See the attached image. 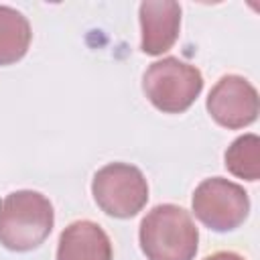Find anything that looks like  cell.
<instances>
[{
  "instance_id": "30bf717a",
  "label": "cell",
  "mask_w": 260,
  "mask_h": 260,
  "mask_svg": "<svg viewBox=\"0 0 260 260\" xmlns=\"http://www.w3.org/2000/svg\"><path fill=\"white\" fill-rule=\"evenodd\" d=\"M225 169L244 181L260 179V138L256 134L238 136L223 154Z\"/></svg>"
},
{
  "instance_id": "5b68a950",
  "label": "cell",
  "mask_w": 260,
  "mask_h": 260,
  "mask_svg": "<svg viewBox=\"0 0 260 260\" xmlns=\"http://www.w3.org/2000/svg\"><path fill=\"white\" fill-rule=\"evenodd\" d=\"M191 207L205 228L213 232H232L246 221L250 199L242 185L223 177H211L195 187Z\"/></svg>"
},
{
  "instance_id": "ba28073f",
  "label": "cell",
  "mask_w": 260,
  "mask_h": 260,
  "mask_svg": "<svg viewBox=\"0 0 260 260\" xmlns=\"http://www.w3.org/2000/svg\"><path fill=\"white\" fill-rule=\"evenodd\" d=\"M112 242L108 234L89 219L69 223L57 244V260H112Z\"/></svg>"
},
{
  "instance_id": "8fae6325",
  "label": "cell",
  "mask_w": 260,
  "mask_h": 260,
  "mask_svg": "<svg viewBox=\"0 0 260 260\" xmlns=\"http://www.w3.org/2000/svg\"><path fill=\"white\" fill-rule=\"evenodd\" d=\"M205 260H244V258L236 252H215V254L207 256Z\"/></svg>"
},
{
  "instance_id": "3957f363",
  "label": "cell",
  "mask_w": 260,
  "mask_h": 260,
  "mask_svg": "<svg viewBox=\"0 0 260 260\" xmlns=\"http://www.w3.org/2000/svg\"><path fill=\"white\" fill-rule=\"evenodd\" d=\"M142 89L162 114H183L199 98L203 75L195 65L179 57H165L148 65L142 75Z\"/></svg>"
},
{
  "instance_id": "9c48e42d",
  "label": "cell",
  "mask_w": 260,
  "mask_h": 260,
  "mask_svg": "<svg viewBox=\"0 0 260 260\" xmlns=\"http://www.w3.org/2000/svg\"><path fill=\"white\" fill-rule=\"evenodd\" d=\"M30 39L28 18L20 10L0 4V67L20 61L30 47Z\"/></svg>"
},
{
  "instance_id": "7a4b0ae2",
  "label": "cell",
  "mask_w": 260,
  "mask_h": 260,
  "mask_svg": "<svg viewBox=\"0 0 260 260\" xmlns=\"http://www.w3.org/2000/svg\"><path fill=\"white\" fill-rule=\"evenodd\" d=\"M138 240L148 260H195L199 230L189 211L162 203L142 217Z\"/></svg>"
},
{
  "instance_id": "277c9868",
  "label": "cell",
  "mask_w": 260,
  "mask_h": 260,
  "mask_svg": "<svg viewBox=\"0 0 260 260\" xmlns=\"http://www.w3.org/2000/svg\"><path fill=\"white\" fill-rule=\"evenodd\" d=\"M91 195L106 215L128 219L144 209L148 201V183L138 167L110 162L93 175Z\"/></svg>"
},
{
  "instance_id": "6da1fadb",
  "label": "cell",
  "mask_w": 260,
  "mask_h": 260,
  "mask_svg": "<svg viewBox=\"0 0 260 260\" xmlns=\"http://www.w3.org/2000/svg\"><path fill=\"white\" fill-rule=\"evenodd\" d=\"M53 223V205L39 191H12L0 201V244L6 250L28 252L39 248L49 238Z\"/></svg>"
},
{
  "instance_id": "8992f818",
  "label": "cell",
  "mask_w": 260,
  "mask_h": 260,
  "mask_svg": "<svg viewBox=\"0 0 260 260\" xmlns=\"http://www.w3.org/2000/svg\"><path fill=\"white\" fill-rule=\"evenodd\" d=\"M205 106L219 126L240 130L258 118L260 98L256 87L242 75H223L211 87Z\"/></svg>"
},
{
  "instance_id": "52a82bcc",
  "label": "cell",
  "mask_w": 260,
  "mask_h": 260,
  "mask_svg": "<svg viewBox=\"0 0 260 260\" xmlns=\"http://www.w3.org/2000/svg\"><path fill=\"white\" fill-rule=\"evenodd\" d=\"M140 49L146 55L167 53L179 39L181 4L173 0H144L138 8Z\"/></svg>"
}]
</instances>
